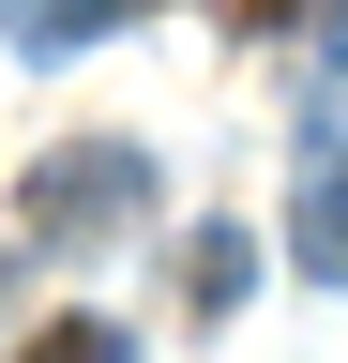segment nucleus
Masks as SVG:
<instances>
[{
  "label": "nucleus",
  "mask_w": 348,
  "mask_h": 363,
  "mask_svg": "<svg viewBox=\"0 0 348 363\" xmlns=\"http://www.w3.org/2000/svg\"><path fill=\"white\" fill-rule=\"evenodd\" d=\"M288 257L318 272V288H348V152L303 167V197H288Z\"/></svg>",
  "instance_id": "2"
},
{
  "label": "nucleus",
  "mask_w": 348,
  "mask_h": 363,
  "mask_svg": "<svg viewBox=\"0 0 348 363\" xmlns=\"http://www.w3.org/2000/svg\"><path fill=\"white\" fill-rule=\"evenodd\" d=\"M152 212V152L137 136H76V152H46L16 182V227L30 242H106V227H137Z\"/></svg>",
  "instance_id": "1"
},
{
  "label": "nucleus",
  "mask_w": 348,
  "mask_h": 363,
  "mask_svg": "<svg viewBox=\"0 0 348 363\" xmlns=\"http://www.w3.org/2000/svg\"><path fill=\"white\" fill-rule=\"evenodd\" d=\"M16 363H137V333H121V318H46Z\"/></svg>",
  "instance_id": "4"
},
{
  "label": "nucleus",
  "mask_w": 348,
  "mask_h": 363,
  "mask_svg": "<svg viewBox=\"0 0 348 363\" xmlns=\"http://www.w3.org/2000/svg\"><path fill=\"white\" fill-rule=\"evenodd\" d=\"M121 16H152V0H0V45H30V61H61V45H91Z\"/></svg>",
  "instance_id": "3"
}]
</instances>
